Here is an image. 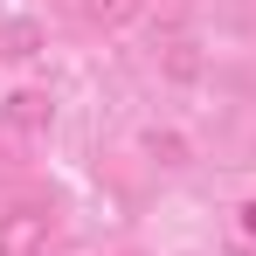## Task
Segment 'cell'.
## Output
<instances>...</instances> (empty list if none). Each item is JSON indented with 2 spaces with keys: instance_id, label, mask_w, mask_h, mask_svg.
<instances>
[{
  "instance_id": "cell-1",
  "label": "cell",
  "mask_w": 256,
  "mask_h": 256,
  "mask_svg": "<svg viewBox=\"0 0 256 256\" xmlns=\"http://www.w3.org/2000/svg\"><path fill=\"white\" fill-rule=\"evenodd\" d=\"M0 256H48V214L42 208H7L0 214Z\"/></svg>"
},
{
  "instance_id": "cell-2",
  "label": "cell",
  "mask_w": 256,
  "mask_h": 256,
  "mask_svg": "<svg viewBox=\"0 0 256 256\" xmlns=\"http://www.w3.org/2000/svg\"><path fill=\"white\" fill-rule=\"evenodd\" d=\"M48 118H56L48 90H14V97H7V125H14V132H42Z\"/></svg>"
},
{
  "instance_id": "cell-3",
  "label": "cell",
  "mask_w": 256,
  "mask_h": 256,
  "mask_svg": "<svg viewBox=\"0 0 256 256\" xmlns=\"http://www.w3.org/2000/svg\"><path fill=\"white\" fill-rule=\"evenodd\" d=\"M35 48H42V28H35L28 14H21V21H0V62H28Z\"/></svg>"
},
{
  "instance_id": "cell-4",
  "label": "cell",
  "mask_w": 256,
  "mask_h": 256,
  "mask_svg": "<svg viewBox=\"0 0 256 256\" xmlns=\"http://www.w3.org/2000/svg\"><path fill=\"white\" fill-rule=\"evenodd\" d=\"M132 14H138V0H84V21H90V28H125Z\"/></svg>"
},
{
  "instance_id": "cell-5",
  "label": "cell",
  "mask_w": 256,
  "mask_h": 256,
  "mask_svg": "<svg viewBox=\"0 0 256 256\" xmlns=\"http://www.w3.org/2000/svg\"><path fill=\"white\" fill-rule=\"evenodd\" d=\"M242 236H256V201H242Z\"/></svg>"
}]
</instances>
